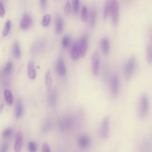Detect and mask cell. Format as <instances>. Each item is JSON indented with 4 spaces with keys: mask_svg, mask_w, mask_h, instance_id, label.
I'll return each instance as SVG.
<instances>
[{
    "mask_svg": "<svg viewBox=\"0 0 152 152\" xmlns=\"http://www.w3.org/2000/svg\"><path fill=\"white\" fill-rule=\"evenodd\" d=\"M149 106L148 96L145 93L141 96L139 109L138 115L141 119L144 118L147 115L148 111Z\"/></svg>",
    "mask_w": 152,
    "mask_h": 152,
    "instance_id": "6da1fadb",
    "label": "cell"
},
{
    "mask_svg": "<svg viewBox=\"0 0 152 152\" xmlns=\"http://www.w3.org/2000/svg\"><path fill=\"white\" fill-rule=\"evenodd\" d=\"M136 59L134 56H131L125 65L124 75L126 80H129L132 76L135 69Z\"/></svg>",
    "mask_w": 152,
    "mask_h": 152,
    "instance_id": "7a4b0ae2",
    "label": "cell"
},
{
    "mask_svg": "<svg viewBox=\"0 0 152 152\" xmlns=\"http://www.w3.org/2000/svg\"><path fill=\"white\" fill-rule=\"evenodd\" d=\"M119 4L117 0H112L111 13L112 22L113 26L116 27L118 25L119 19Z\"/></svg>",
    "mask_w": 152,
    "mask_h": 152,
    "instance_id": "3957f363",
    "label": "cell"
},
{
    "mask_svg": "<svg viewBox=\"0 0 152 152\" xmlns=\"http://www.w3.org/2000/svg\"><path fill=\"white\" fill-rule=\"evenodd\" d=\"M120 82L118 76L114 75L111 77L110 81V88L113 96L114 98L117 97L119 90Z\"/></svg>",
    "mask_w": 152,
    "mask_h": 152,
    "instance_id": "277c9868",
    "label": "cell"
},
{
    "mask_svg": "<svg viewBox=\"0 0 152 152\" xmlns=\"http://www.w3.org/2000/svg\"><path fill=\"white\" fill-rule=\"evenodd\" d=\"M100 59L99 53L97 51H94L91 56V61L92 73L95 76L98 75L99 72Z\"/></svg>",
    "mask_w": 152,
    "mask_h": 152,
    "instance_id": "5b68a950",
    "label": "cell"
},
{
    "mask_svg": "<svg viewBox=\"0 0 152 152\" xmlns=\"http://www.w3.org/2000/svg\"><path fill=\"white\" fill-rule=\"evenodd\" d=\"M109 118L105 117L103 119L100 129V135L102 138H107L109 134Z\"/></svg>",
    "mask_w": 152,
    "mask_h": 152,
    "instance_id": "8992f818",
    "label": "cell"
},
{
    "mask_svg": "<svg viewBox=\"0 0 152 152\" xmlns=\"http://www.w3.org/2000/svg\"><path fill=\"white\" fill-rule=\"evenodd\" d=\"M56 70L58 74L61 77L64 76L66 73V69L64 62L62 57H59L56 64Z\"/></svg>",
    "mask_w": 152,
    "mask_h": 152,
    "instance_id": "52a82bcc",
    "label": "cell"
},
{
    "mask_svg": "<svg viewBox=\"0 0 152 152\" xmlns=\"http://www.w3.org/2000/svg\"><path fill=\"white\" fill-rule=\"evenodd\" d=\"M23 143V136L22 132H18L16 134L14 144V150L16 152L21 151Z\"/></svg>",
    "mask_w": 152,
    "mask_h": 152,
    "instance_id": "ba28073f",
    "label": "cell"
},
{
    "mask_svg": "<svg viewBox=\"0 0 152 152\" xmlns=\"http://www.w3.org/2000/svg\"><path fill=\"white\" fill-rule=\"evenodd\" d=\"M87 38L86 34H85L82 37L79 42V47L81 57H84L86 55L87 47Z\"/></svg>",
    "mask_w": 152,
    "mask_h": 152,
    "instance_id": "9c48e42d",
    "label": "cell"
},
{
    "mask_svg": "<svg viewBox=\"0 0 152 152\" xmlns=\"http://www.w3.org/2000/svg\"><path fill=\"white\" fill-rule=\"evenodd\" d=\"M70 56L74 61L77 60L80 57L79 42H75L73 43L71 49Z\"/></svg>",
    "mask_w": 152,
    "mask_h": 152,
    "instance_id": "30bf717a",
    "label": "cell"
},
{
    "mask_svg": "<svg viewBox=\"0 0 152 152\" xmlns=\"http://www.w3.org/2000/svg\"><path fill=\"white\" fill-rule=\"evenodd\" d=\"M32 20L31 17L28 15H25L23 17L20 22V26L23 29H26L31 26Z\"/></svg>",
    "mask_w": 152,
    "mask_h": 152,
    "instance_id": "8fae6325",
    "label": "cell"
},
{
    "mask_svg": "<svg viewBox=\"0 0 152 152\" xmlns=\"http://www.w3.org/2000/svg\"><path fill=\"white\" fill-rule=\"evenodd\" d=\"M112 7V0H106L105 3L103 12V19L106 20L111 13Z\"/></svg>",
    "mask_w": 152,
    "mask_h": 152,
    "instance_id": "7c38bea8",
    "label": "cell"
},
{
    "mask_svg": "<svg viewBox=\"0 0 152 152\" xmlns=\"http://www.w3.org/2000/svg\"><path fill=\"white\" fill-rule=\"evenodd\" d=\"M28 74L29 78L31 79H34L36 76V72L33 61H30L28 65Z\"/></svg>",
    "mask_w": 152,
    "mask_h": 152,
    "instance_id": "4fadbf2b",
    "label": "cell"
},
{
    "mask_svg": "<svg viewBox=\"0 0 152 152\" xmlns=\"http://www.w3.org/2000/svg\"><path fill=\"white\" fill-rule=\"evenodd\" d=\"M90 143V140L87 135H84L81 136L79 139L78 143L79 146L82 148L88 147Z\"/></svg>",
    "mask_w": 152,
    "mask_h": 152,
    "instance_id": "5bb4252c",
    "label": "cell"
},
{
    "mask_svg": "<svg viewBox=\"0 0 152 152\" xmlns=\"http://www.w3.org/2000/svg\"><path fill=\"white\" fill-rule=\"evenodd\" d=\"M101 46L104 54L105 55H107L109 53L110 49V42L107 38L104 37L102 39Z\"/></svg>",
    "mask_w": 152,
    "mask_h": 152,
    "instance_id": "9a60e30c",
    "label": "cell"
},
{
    "mask_svg": "<svg viewBox=\"0 0 152 152\" xmlns=\"http://www.w3.org/2000/svg\"><path fill=\"white\" fill-rule=\"evenodd\" d=\"M23 111V104L21 99H18L16 102L15 117L17 119L20 118L22 116Z\"/></svg>",
    "mask_w": 152,
    "mask_h": 152,
    "instance_id": "2e32d148",
    "label": "cell"
},
{
    "mask_svg": "<svg viewBox=\"0 0 152 152\" xmlns=\"http://www.w3.org/2000/svg\"><path fill=\"white\" fill-rule=\"evenodd\" d=\"M96 11L94 8H92L90 11L89 17V24L91 27L93 28L95 25L96 18Z\"/></svg>",
    "mask_w": 152,
    "mask_h": 152,
    "instance_id": "e0dca14e",
    "label": "cell"
},
{
    "mask_svg": "<svg viewBox=\"0 0 152 152\" xmlns=\"http://www.w3.org/2000/svg\"><path fill=\"white\" fill-rule=\"evenodd\" d=\"M4 95L7 104L10 105H12L13 102L14 98L11 92L8 89H6L4 92Z\"/></svg>",
    "mask_w": 152,
    "mask_h": 152,
    "instance_id": "ac0fdd59",
    "label": "cell"
},
{
    "mask_svg": "<svg viewBox=\"0 0 152 152\" xmlns=\"http://www.w3.org/2000/svg\"><path fill=\"white\" fill-rule=\"evenodd\" d=\"M64 22L62 18L58 16L56 19V31L57 33L60 34L63 30Z\"/></svg>",
    "mask_w": 152,
    "mask_h": 152,
    "instance_id": "d6986e66",
    "label": "cell"
},
{
    "mask_svg": "<svg viewBox=\"0 0 152 152\" xmlns=\"http://www.w3.org/2000/svg\"><path fill=\"white\" fill-rule=\"evenodd\" d=\"M65 127L68 129H71L73 128L74 125V120L72 117L68 116L66 117L63 122Z\"/></svg>",
    "mask_w": 152,
    "mask_h": 152,
    "instance_id": "ffe728a7",
    "label": "cell"
},
{
    "mask_svg": "<svg viewBox=\"0 0 152 152\" xmlns=\"http://www.w3.org/2000/svg\"><path fill=\"white\" fill-rule=\"evenodd\" d=\"M13 54L14 57L17 59L20 58L21 52L18 43L16 42L13 44Z\"/></svg>",
    "mask_w": 152,
    "mask_h": 152,
    "instance_id": "44dd1931",
    "label": "cell"
},
{
    "mask_svg": "<svg viewBox=\"0 0 152 152\" xmlns=\"http://www.w3.org/2000/svg\"><path fill=\"white\" fill-rule=\"evenodd\" d=\"M45 84L48 91L50 90L52 84V80L50 72L48 71L46 72L45 76Z\"/></svg>",
    "mask_w": 152,
    "mask_h": 152,
    "instance_id": "7402d4cb",
    "label": "cell"
},
{
    "mask_svg": "<svg viewBox=\"0 0 152 152\" xmlns=\"http://www.w3.org/2000/svg\"><path fill=\"white\" fill-rule=\"evenodd\" d=\"M146 57L147 62L149 64L152 63V48L149 45L146 46Z\"/></svg>",
    "mask_w": 152,
    "mask_h": 152,
    "instance_id": "603a6c76",
    "label": "cell"
},
{
    "mask_svg": "<svg viewBox=\"0 0 152 152\" xmlns=\"http://www.w3.org/2000/svg\"><path fill=\"white\" fill-rule=\"evenodd\" d=\"M11 27V23L10 20H8L6 22L2 31L4 36H6L9 33Z\"/></svg>",
    "mask_w": 152,
    "mask_h": 152,
    "instance_id": "cb8c5ba5",
    "label": "cell"
},
{
    "mask_svg": "<svg viewBox=\"0 0 152 152\" xmlns=\"http://www.w3.org/2000/svg\"><path fill=\"white\" fill-rule=\"evenodd\" d=\"M81 18L84 22L86 21L88 18V10L87 8L85 6H83L81 13Z\"/></svg>",
    "mask_w": 152,
    "mask_h": 152,
    "instance_id": "d4e9b609",
    "label": "cell"
},
{
    "mask_svg": "<svg viewBox=\"0 0 152 152\" xmlns=\"http://www.w3.org/2000/svg\"><path fill=\"white\" fill-rule=\"evenodd\" d=\"M13 133V130L11 128H7L3 132L2 136L4 138H9L12 136Z\"/></svg>",
    "mask_w": 152,
    "mask_h": 152,
    "instance_id": "484cf974",
    "label": "cell"
},
{
    "mask_svg": "<svg viewBox=\"0 0 152 152\" xmlns=\"http://www.w3.org/2000/svg\"><path fill=\"white\" fill-rule=\"evenodd\" d=\"M51 19L50 16L49 15H45L42 19V24L44 27L47 26L49 24Z\"/></svg>",
    "mask_w": 152,
    "mask_h": 152,
    "instance_id": "4316f807",
    "label": "cell"
},
{
    "mask_svg": "<svg viewBox=\"0 0 152 152\" xmlns=\"http://www.w3.org/2000/svg\"><path fill=\"white\" fill-rule=\"evenodd\" d=\"M80 0H73L72 5L73 11L74 14L78 12L79 9Z\"/></svg>",
    "mask_w": 152,
    "mask_h": 152,
    "instance_id": "83f0119b",
    "label": "cell"
},
{
    "mask_svg": "<svg viewBox=\"0 0 152 152\" xmlns=\"http://www.w3.org/2000/svg\"><path fill=\"white\" fill-rule=\"evenodd\" d=\"M12 69V64L10 61L8 62L6 64L4 69V72L7 75H9L11 72Z\"/></svg>",
    "mask_w": 152,
    "mask_h": 152,
    "instance_id": "f1b7e54d",
    "label": "cell"
},
{
    "mask_svg": "<svg viewBox=\"0 0 152 152\" xmlns=\"http://www.w3.org/2000/svg\"><path fill=\"white\" fill-rule=\"evenodd\" d=\"M70 37L68 35H65L63 38L62 41V46L64 48H66L68 46L70 43Z\"/></svg>",
    "mask_w": 152,
    "mask_h": 152,
    "instance_id": "f546056e",
    "label": "cell"
},
{
    "mask_svg": "<svg viewBox=\"0 0 152 152\" xmlns=\"http://www.w3.org/2000/svg\"><path fill=\"white\" fill-rule=\"evenodd\" d=\"M49 95V98L50 103L51 104V105H54L56 98V93L54 92H53L51 93Z\"/></svg>",
    "mask_w": 152,
    "mask_h": 152,
    "instance_id": "4dcf8cb0",
    "label": "cell"
},
{
    "mask_svg": "<svg viewBox=\"0 0 152 152\" xmlns=\"http://www.w3.org/2000/svg\"><path fill=\"white\" fill-rule=\"evenodd\" d=\"M28 149L30 152H36L37 150V146L36 144L32 141L29 142L28 144Z\"/></svg>",
    "mask_w": 152,
    "mask_h": 152,
    "instance_id": "1f68e13d",
    "label": "cell"
},
{
    "mask_svg": "<svg viewBox=\"0 0 152 152\" xmlns=\"http://www.w3.org/2000/svg\"><path fill=\"white\" fill-rule=\"evenodd\" d=\"M9 147V143L7 142H3L1 145V152H6L7 151Z\"/></svg>",
    "mask_w": 152,
    "mask_h": 152,
    "instance_id": "d6a6232c",
    "label": "cell"
},
{
    "mask_svg": "<svg viewBox=\"0 0 152 152\" xmlns=\"http://www.w3.org/2000/svg\"><path fill=\"white\" fill-rule=\"evenodd\" d=\"M70 9V5L68 1H66L64 9V12L66 15H68Z\"/></svg>",
    "mask_w": 152,
    "mask_h": 152,
    "instance_id": "836d02e7",
    "label": "cell"
},
{
    "mask_svg": "<svg viewBox=\"0 0 152 152\" xmlns=\"http://www.w3.org/2000/svg\"><path fill=\"white\" fill-rule=\"evenodd\" d=\"M51 126V124L49 122L45 123L42 126V131L45 132L49 131Z\"/></svg>",
    "mask_w": 152,
    "mask_h": 152,
    "instance_id": "e575fe53",
    "label": "cell"
},
{
    "mask_svg": "<svg viewBox=\"0 0 152 152\" xmlns=\"http://www.w3.org/2000/svg\"><path fill=\"white\" fill-rule=\"evenodd\" d=\"M42 152H49L50 151V149L48 144L44 143L42 147Z\"/></svg>",
    "mask_w": 152,
    "mask_h": 152,
    "instance_id": "d590c367",
    "label": "cell"
},
{
    "mask_svg": "<svg viewBox=\"0 0 152 152\" xmlns=\"http://www.w3.org/2000/svg\"><path fill=\"white\" fill-rule=\"evenodd\" d=\"M58 125L60 131L61 132L64 131L65 126L63 122L60 120L59 119L58 121Z\"/></svg>",
    "mask_w": 152,
    "mask_h": 152,
    "instance_id": "8d00e7d4",
    "label": "cell"
},
{
    "mask_svg": "<svg viewBox=\"0 0 152 152\" xmlns=\"http://www.w3.org/2000/svg\"><path fill=\"white\" fill-rule=\"evenodd\" d=\"M0 15L1 17H3L5 14V10L3 5L1 1L0 2Z\"/></svg>",
    "mask_w": 152,
    "mask_h": 152,
    "instance_id": "74e56055",
    "label": "cell"
},
{
    "mask_svg": "<svg viewBox=\"0 0 152 152\" xmlns=\"http://www.w3.org/2000/svg\"><path fill=\"white\" fill-rule=\"evenodd\" d=\"M40 4L41 9L43 11L46 7V0H40Z\"/></svg>",
    "mask_w": 152,
    "mask_h": 152,
    "instance_id": "f35d334b",
    "label": "cell"
},
{
    "mask_svg": "<svg viewBox=\"0 0 152 152\" xmlns=\"http://www.w3.org/2000/svg\"></svg>",
    "mask_w": 152,
    "mask_h": 152,
    "instance_id": "ab89813d",
    "label": "cell"
}]
</instances>
